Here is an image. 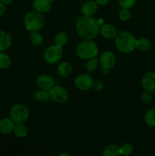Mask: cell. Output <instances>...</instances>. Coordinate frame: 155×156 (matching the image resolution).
<instances>
[{"label": "cell", "instance_id": "obj_1", "mask_svg": "<svg viewBox=\"0 0 155 156\" xmlns=\"http://www.w3.org/2000/svg\"><path fill=\"white\" fill-rule=\"evenodd\" d=\"M100 23L91 16L80 17L76 22L77 33L83 40H92L100 32Z\"/></svg>", "mask_w": 155, "mask_h": 156}, {"label": "cell", "instance_id": "obj_2", "mask_svg": "<svg viewBox=\"0 0 155 156\" xmlns=\"http://www.w3.org/2000/svg\"><path fill=\"white\" fill-rule=\"evenodd\" d=\"M136 39L128 31H121L115 37V45L117 50L123 53H129L135 49Z\"/></svg>", "mask_w": 155, "mask_h": 156}, {"label": "cell", "instance_id": "obj_3", "mask_svg": "<svg viewBox=\"0 0 155 156\" xmlns=\"http://www.w3.org/2000/svg\"><path fill=\"white\" fill-rule=\"evenodd\" d=\"M76 54L82 59H89L96 57L98 54V47L91 40H84L78 45L76 48Z\"/></svg>", "mask_w": 155, "mask_h": 156}, {"label": "cell", "instance_id": "obj_4", "mask_svg": "<svg viewBox=\"0 0 155 156\" xmlns=\"http://www.w3.org/2000/svg\"><path fill=\"white\" fill-rule=\"evenodd\" d=\"M45 18L42 13L36 11L27 12L24 18V24L29 31H37L43 27Z\"/></svg>", "mask_w": 155, "mask_h": 156}, {"label": "cell", "instance_id": "obj_5", "mask_svg": "<svg viewBox=\"0 0 155 156\" xmlns=\"http://www.w3.org/2000/svg\"><path fill=\"white\" fill-rule=\"evenodd\" d=\"M29 110L22 104L14 105L10 111V118L15 123H23L28 119Z\"/></svg>", "mask_w": 155, "mask_h": 156}, {"label": "cell", "instance_id": "obj_6", "mask_svg": "<svg viewBox=\"0 0 155 156\" xmlns=\"http://www.w3.org/2000/svg\"><path fill=\"white\" fill-rule=\"evenodd\" d=\"M63 56V50L62 47L57 45L50 46L45 50L43 54V58L46 62L50 64L57 63L62 59Z\"/></svg>", "mask_w": 155, "mask_h": 156}, {"label": "cell", "instance_id": "obj_7", "mask_svg": "<svg viewBox=\"0 0 155 156\" xmlns=\"http://www.w3.org/2000/svg\"><path fill=\"white\" fill-rule=\"evenodd\" d=\"M50 97L52 100L59 104H63L68 101V92L62 86H53L50 90Z\"/></svg>", "mask_w": 155, "mask_h": 156}, {"label": "cell", "instance_id": "obj_8", "mask_svg": "<svg viewBox=\"0 0 155 156\" xmlns=\"http://www.w3.org/2000/svg\"><path fill=\"white\" fill-rule=\"evenodd\" d=\"M94 85V80L88 74H81L74 79V85L81 91H89Z\"/></svg>", "mask_w": 155, "mask_h": 156}, {"label": "cell", "instance_id": "obj_9", "mask_svg": "<svg viewBox=\"0 0 155 156\" xmlns=\"http://www.w3.org/2000/svg\"><path fill=\"white\" fill-rule=\"evenodd\" d=\"M141 86L144 91L149 92L155 91V73L154 72H147L143 76L141 79Z\"/></svg>", "mask_w": 155, "mask_h": 156}, {"label": "cell", "instance_id": "obj_10", "mask_svg": "<svg viewBox=\"0 0 155 156\" xmlns=\"http://www.w3.org/2000/svg\"><path fill=\"white\" fill-rule=\"evenodd\" d=\"M99 62L104 69L109 70L113 68L115 64V56L111 51H104L101 54Z\"/></svg>", "mask_w": 155, "mask_h": 156}, {"label": "cell", "instance_id": "obj_11", "mask_svg": "<svg viewBox=\"0 0 155 156\" xmlns=\"http://www.w3.org/2000/svg\"><path fill=\"white\" fill-rule=\"evenodd\" d=\"M36 85L40 89L50 90L54 85V79L48 75H40L36 78Z\"/></svg>", "mask_w": 155, "mask_h": 156}, {"label": "cell", "instance_id": "obj_12", "mask_svg": "<svg viewBox=\"0 0 155 156\" xmlns=\"http://www.w3.org/2000/svg\"><path fill=\"white\" fill-rule=\"evenodd\" d=\"M53 1L54 0H33L32 5L36 12L45 13L50 10Z\"/></svg>", "mask_w": 155, "mask_h": 156}, {"label": "cell", "instance_id": "obj_13", "mask_svg": "<svg viewBox=\"0 0 155 156\" xmlns=\"http://www.w3.org/2000/svg\"><path fill=\"white\" fill-rule=\"evenodd\" d=\"M100 33L102 37L106 39L112 40L116 37L117 30L113 25L110 24H104L100 27Z\"/></svg>", "mask_w": 155, "mask_h": 156}, {"label": "cell", "instance_id": "obj_14", "mask_svg": "<svg viewBox=\"0 0 155 156\" xmlns=\"http://www.w3.org/2000/svg\"><path fill=\"white\" fill-rule=\"evenodd\" d=\"M97 5H98L96 3L94 0H89L86 2L84 3L81 8V12L85 16H92L97 12Z\"/></svg>", "mask_w": 155, "mask_h": 156}, {"label": "cell", "instance_id": "obj_15", "mask_svg": "<svg viewBox=\"0 0 155 156\" xmlns=\"http://www.w3.org/2000/svg\"><path fill=\"white\" fill-rule=\"evenodd\" d=\"M15 123L11 118H2L0 120V133L3 134H10L14 131Z\"/></svg>", "mask_w": 155, "mask_h": 156}, {"label": "cell", "instance_id": "obj_16", "mask_svg": "<svg viewBox=\"0 0 155 156\" xmlns=\"http://www.w3.org/2000/svg\"><path fill=\"white\" fill-rule=\"evenodd\" d=\"M12 43L11 35L8 32L0 30V52L7 50Z\"/></svg>", "mask_w": 155, "mask_h": 156}, {"label": "cell", "instance_id": "obj_17", "mask_svg": "<svg viewBox=\"0 0 155 156\" xmlns=\"http://www.w3.org/2000/svg\"><path fill=\"white\" fill-rule=\"evenodd\" d=\"M58 73L62 77H68L72 73L71 65L68 62H62L57 67Z\"/></svg>", "mask_w": 155, "mask_h": 156}, {"label": "cell", "instance_id": "obj_18", "mask_svg": "<svg viewBox=\"0 0 155 156\" xmlns=\"http://www.w3.org/2000/svg\"><path fill=\"white\" fill-rule=\"evenodd\" d=\"M151 47V42L149 39L146 37H141L136 40L135 42V48L142 52L148 51Z\"/></svg>", "mask_w": 155, "mask_h": 156}, {"label": "cell", "instance_id": "obj_19", "mask_svg": "<svg viewBox=\"0 0 155 156\" xmlns=\"http://www.w3.org/2000/svg\"><path fill=\"white\" fill-rule=\"evenodd\" d=\"M14 133L18 138H24L28 133V128L25 124L23 123H18L15 125L14 129Z\"/></svg>", "mask_w": 155, "mask_h": 156}, {"label": "cell", "instance_id": "obj_20", "mask_svg": "<svg viewBox=\"0 0 155 156\" xmlns=\"http://www.w3.org/2000/svg\"><path fill=\"white\" fill-rule=\"evenodd\" d=\"M144 121L150 127H155V109H149L145 113Z\"/></svg>", "mask_w": 155, "mask_h": 156}, {"label": "cell", "instance_id": "obj_21", "mask_svg": "<svg viewBox=\"0 0 155 156\" xmlns=\"http://www.w3.org/2000/svg\"><path fill=\"white\" fill-rule=\"evenodd\" d=\"M103 155L104 156H118L120 155L119 148L115 145H109L103 149Z\"/></svg>", "mask_w": 155, "mask_h": 156}, {"label": "cell", "instance_id": "obj_22", "mask_svg": "<svg viewBox=\"0 0 155 156\" xmlns=\"http://www.w3.org/2000/svg\"><path fill=\"white\" fill-rule=\"evenodd\" d=\"M54 41L56 45L62 47L68 42V36L64 32H59L56 35Z\"/></svg>", "mask_w": 155, "mask_h": 156}, {"label": "cell", "instance_id": "obj_23", "mask_svg": "<svg viewBox=\"0 0 155 156\" xmlns=\"http://www.w3.org/2000/svg\"><path fill=\"white\" fill-rule=\"evenodd\" d=\"M98 63L99 60L96 59V57L88 59V61L85 63V69L88 73H93V72H94L97 69Z\"/></svg>", "mask_w": 155, "mask_h": 156}, {"label": "cell", "instance_id": "obj_24", "mask_svg": "<svg viewBox=\"0 0 155 156\" xmlns=\"http://www.w3.org/2000/svg\"><path fill=\"white\" fill-rule=\"evenodd\" d=\"M34 98L35 100L40 102L46 101L49 98H50L49 91L48 90H44V89L39 90V91H37L36 93H35Z\"/></svg>", "mask_w": 155, "mask_h": 156}, {"label": "cell", "instance_id": "obj_25", "mask_svg": "<svg viewBox=\"0 0 155 156\" xmlns=\"http://www.w3.org/2000/svg\"><path fill=\"white\" fill-rule=\"evenodd\" d=\"M29 40L30 43L34 46H39L43 43L42 35L37 31H31L29 36Z\"/></svg>", "mask_w": 155, "mask_h": 156}, {"label": "cell", "instance_id": "obj_26", "mask_svg": "<svg viewBox=\"0 0 155 156\" xmlns=\"http://www.w3.org/2000/svg\"><path fill=\"white\" fill-rule=\"evenodd\" d=\"M11 58L6 53L0 52V69H5L10 66L11 65Z\"/></svg>", "mask_w": 155, "mask_h": 156}, {"label": "cell", "instance_id": "obj_27", "mask_svg": "<svg viewBox=\"0 0 155 156\" xmlns=\"http://www.w3.org/2000/svg\"><path fill=\"white\" fill-rule=\"evenodd\" d=\"M133 152V146L130 143H124L119 148L120 155H129Z\"/></svg>", "mask_w": 155, "mask_h": 156}, {"label": "cell", "instance_id": "obj_28", "mask_svg": "<svg viewBox=\"0 0 155 156\" xmlns=\"http://www.w3.org/2000/svg\"><path fill=\"white\" fill-rule=\"evenodd\" d=\"M131 17V11L129 9H126V8H122L120 9L119 12V18L122 21H127Z\"/></svg>", "mask_w": 155, "mask_h": 156}, {"label": "cell", "instance_id": "obj_29", "mask_svg": "<svg viewBox=\"0 0 155 156\" xmlns=\"http://www.w3.org/2000/svg\"><path fill=\"white\" fill-rule=\"evenodd\" d=\"M118 2L122 8L130 9L136 4L137 0H118Z\"/></svg>", "mask_w": 155, "mask_h": 156}, {"label": "cell", "instance_id": "obj_30", "mask_svg": "<svg viewBox=\"0 0 155 156\" xmlns=\"http://www.w3.org/2000/svg\"><path fill=\"white\" fill-rule=\"evenodd\" d=\"M141 101H142L143 103H145V104L150 103V102L152 101V99H153V96H152L151 92L144 91V92L141 93Z\"/></svg>", "mask_w": 155, "mask_h": 156}, {"label": "cell", "instance_id": "obj_31", "mask_svg": "<svg viewBox=\"0 0 155 156\" xmlns=\"http://www.w3.org/2000/svg\"><path fill=\"white\" fill-rule=\"evenodd\" d=\"M93 87H94V89H95L96 91H100V90L103 89V82H100V81H96V82H94Z\"/></svg>", "mask_w": 155, "mask_h": 156}, {"label": "cell", "instance_id": "obj_32", "mask_svg": "<svg viewBox=\"0 0 155 156\" xmlns=\"http://www.w3.org/2000/svg\"><path fill=\"white\" fill-rule=\"evenodd\" d=\"M97 5H105L109 2V0H94Z\"/></svg>", "mask_w": 155, "mask_h": 156}, {"label": "cell", "instance_id": "obj_33", "mask_svg": "<svg viewBox=\"0 0 155 156\" xmlns=\"http://www.w3.org/2000/svg\"><path fill=\"white\" fill-rule=\"evenodd\" d=\"M5 5L0 2V17L5 13Z\"/></svg>", "mask_w": 155, "mask_h": 156}, {"label": "cell", "instance_id": "obj_34", "mask_svg": "<svg viewBox=\"0 0 155 156\" xmlns=\"http://www.w3.org/2000/svg\"><path fill=\"white\" fill-rule=\"evenodd\" d=\"M14 0H0V2H1L2 4H4L5 5H10L12 4V2H13Z\"/></svg>", "mask_w": 155, "mask_h": 156}, {"label": "cell", "instance_id": "obj_35", "mask_svg": "<svg viewBox=\"0 0 155 156\" xmlns=\"http://www.w3.org/2000/svg\"><path fill=\"white\" fill-rule=\"evenodd\" d=\"M62 155H68V156H70L71 155L68 153H65V152H63V153H60L58 155V156H62Z\"/></svg>", "mask_w": 155, "mask_h": 156}, {"label": "cell", "instance_id": "obj_36", "mask_svg": "<svg viewBox=\"0 0 155 156\" xmlns=\"http://www.w3.org/2000/svg\"><path fill=\"white\" fill-rule=\"evenodd\" d=\"M153 93H154V94H153V97H154V99H155V91Z\"/></svg>", "mask_w": 155, "mask_h": 156}]
</instances>
